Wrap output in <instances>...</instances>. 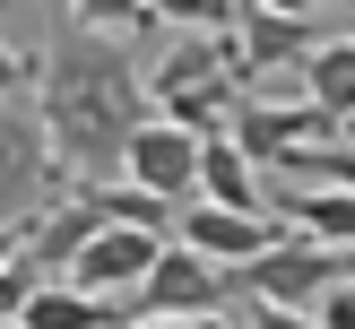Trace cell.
Listing matches in <instances>:
<instances>
[{
  "label": "cell",
  "mask_w": 355,
  "mask_h": 329,
  "mask_svg": "<svg viewBox=\"0 0 355 329\" xmlns=\"http://www.w3.org/2000/svg\"><path fill=\"white\" fill-rule=\"evenodd\" d=\"M156 251H165V234H139V225H96L61 277H69V286H87V294H113V303H130L139 277L156 269Z\"/></svg>",
  "instance_id": "ba28073f"
},
{
  "label": "cell",
  "mask_w": 355,
  "mask_h": 329,
  "mask_svg": "<svg viewBox=\"0 0 355 329\" xmlns=\"http://www.w3.org/2000/svg\"><path fill=\"white\" fill-rule=\"evenodd\" d=\"M338 277H355V251H329V242H304V234H277L260 260L225 269V286L243 303H277V312H312Z\"/></svg>",
  "instance_id": "3957f363"
},
{
  "label": "cell",
  "mask_w": 355,
  "mask_h": 329,
  "mask_svg": "<svg viewBox=\"0 0 355 329\" xmlns=\"http://www.w3.org/2000/svg\"><path fill=\"white\" fill-rule=\"evenodd\" d=\"M173 242L200 251V260H217V269H243V260H260L277 242V217H243V208L182 199V208H173Z\"/></svg>",
  "instance_id": "30bf717a"
},
{
  "label": "cell",
  "mask_w": 355,
  "mask_h": 329,
  "mask_svg": "<svg viewBox=\"0 0 355 329\" xmlns=\"http://www.w3.org/2000/svg\"><path fill=\"white\" fill-rule=\"evenodd\" d=\"M78 190L96 199L104 225H139V234H165V225H173V208L148 199V190H130V182H78Z\"/></svg>",
  "instance_id": "9a60e30c"
},
{
  "label": "cell",
  "mask_w": 355,
  "mask_h": 329,
  "mask_svg": "<svg viewBox=\"0 0 355 329\" xmlns=\"http://www.w3.org/2000/svg\"><path fill=\"white\" fill-rule=\"evenodd\" d=\"M234 9H243V0H234Z\"/></svg>",
  "instance_id": "484cf974"
},
{
  "label": "cell",
  "mask_w": 355,
  "mask_h": 329,
  "mask_svg": "<svg viewBox=\"0 0 355 329\" xmlns=\"http://www.w3.org/2000/svg\"><path fill=\"white\" fill-rule=\"evenodd\" d=\"M200 329H225V321H200Z\"/></svg>",
  "instance_id": "cb8c5ba5"
},
{
  "label": "cell",
  "mask_w": 355,
  "mask_h": 329,
  "mask_svg": "<svg viewBox=\"0 0 355 329\" xmlns=\"http://www.w3.org/2000/svg\"><path fill=\"white\" fill-rule=\"evenodd\" d=\"M277 208L295 217V234H304V242L355 251V190H277Z\"/></svg>",
  "instance_id": "5bb4252c"
},
{
  "label": "cell",
  "mask_w": 355,
  "mask_h": 329,
  "mask_svg": "<svg viewBox=\"0 0 355 329\" xmlns=\"http://www.w3.org/2000/svg\"><path fill=\"white\" fill-rule=\"evenodd\" d=\"M35 121L52 139V165L69 182H113L130 130L148 121V69L121 35L61 26L52 52L35 61Z\"/></svg>",
  "instance_id": "6da1fadb"
},
{
  "label": "cell",
  "mask_w": 355,
  "mask_h": 329,
  "mask_svg": "<svg viewBox=\"0 0 355 329\" xmlns=\"http://www.w3.org/2000/svg\"><path fill=\"white\" fill-rule=\"evenodd\" d=\"M139 9H148L156 26H182V35H225L243 17L234 0H139Z\"/></svg>",
  "instance_id": "2e32d148"
},
{
  "label": "cell",
  "mask_w": 355,
  "mask_h": 329,
  "mask_svg": "<svg viewBox=\"0 0 355 329\" xmlns=\"http://www.w3.org/2000/svg\"><path fill=\"white\" fill-rule=\"evenodd\" d=\"M312 321H321V329H355V277H338V286L312 303Z\"/></svg>",
  "instance_id": "ffe728a7"
},
{
  "label": "cell",
  "mask_w": 355,
  "mask_h": 329,
  "mask_svg": "<svg viewBox=\"0 0 355 329\" xmlns=\"http://www.w3.org/2000/svg\"><path fill=\"white\" fill-rule=\"evenodd\" d=\"M304 104H321L338 130H355V35H329L304 61Z\"/></svg>",
  "instance_id": "4fadbf2b"
},
{
  "label": "cell",
  "mask_w": 355,
  "mask_h": 329,
  "mask_svg": "<svg viewBox=\"0 0 355 329\" xmlns=\"http://www.w3.org/2000/svg\"><path fill=\"white\" fill-rule=\"evenodd\" d=\"M35 87V52H17V44H0V104H17Z\"/></svg>",
  "instance_id": "d6986e66"
},
{
  "label": "cell",
  "mask_w": 355,
  "mask_h": 329,
  "mask_svg": "<svg viewBox=\"0 0 355 329\" xmlns=\"http://www.w3.org/2000/svg\"><path fill=\"white\" fill-rule=\"evenodd\" d=\"M121 321H130V303L87 294V286H69V277H44V286L26 294V312H17V329H121Z\"/></svg>",
  "instance_id": "7c38bea8"
},
{
  "label": "cell",
  "mask_w": 355,
  "mask_h": 329,
  "mask_svg": "<svg viewBox=\"0 0 355 329\" xmlns=\"http://www.w3.org/2000/svg\"><path fill=\"white\" fill-rule=\"evenodd\" d=\"M225 303H234V286H225L217 260L165 242L156 269L139 277V294H130V321H225Z\"/></svg>",
  "instance_id": "8992f818"
},
{
  "label": "cell",
  "mask_w": 355,
  "mask_h": 329,
  "mask_svg": "<svg viewBox=\"0 0 355 329\" xmlns=\"http://www.w3.org/2000/svg\"><path fill=\"white\" fill-rule=\"evenodd\" d=\"M0 329H17V321H0Z\"/></svg>",
  "instance_id": "d4e9b609"
},
{
  "label": "cell",
  "mask_w": 355,
  "mask_h": 329,
  "mask_svg": "<svg viewBox=\"0 0 355 329\" xmlns=\"http://www.w3.org/2000/svg\"><path fill=\"white\" fill-rule=\"evenodd\" d=\"M243 9H277V17H321V0H243Z\"/></svg>",
  "instance_id": "7402d4cb"
},
{
  "label": "cell",
  "mask_w": 355,
  "mask_h": 329,
  "mask_svg": "<svg viewBox=\"0 0 355 329\" xmlns=\"http://www.w3.org/2000/svg\"><path fill=\"white\" fill-rule=\"evenodd\" d=\"M69 26H87V35H121V44H130V35L156 26V17L139 9V0H69Z\"/></svg>",
  "instance_id": "e0dca14e"
},
{
  "label": "cell",
  "mask_w": 355,
  "mask_h": 329,
  "mask_svg": "<svg viewBox=\"0 0 355 329\" xmlns=\"http://www.w3.org/2000/svg\"><path fill=\"white\" fill-rule=\"evenodd\" d=\"M44 286V277L26 269V260H9V269H0V321H17V312H26V294Z\"/></svg>",
  "instance_id": "ac0fdd59"
},
{
  "label": "cell",
  "mask_w": 355,
  "mask_h": 329,
  "mask_svg": "<svg viewBox=\"0 0 355 329\" xmlns=\"http://www.w3.org/2000/svg\"><path fill=\"white\" fill-rule=\"evenodd\" d=\"M17 251H26V234H17V225H0V269H9Z\"/></svg>",
  "instance_id": "603a6c76"
},
{
  "label": "cell",
  "mask_w": 355,
  "mask_h": 329,
  "mask_svg": "<svg viewBox=\"0 0 355 329\" xmlns=\"http://www.w3.org/2000/svg\"><path fill=\"white\" fill-rule=\"evenodd\" d=\"M225 139H234L260 173H277L295 148H321V139H347V130L321 113V104H304V96H269V87H252V96L234 104V121H225Z\"/></svg>",
  "instance_id": "5b68a950"
},
{
  "label": "cell",
  "mask_w": 355,
  "mask_h": 329,
  "mask_svg": "<svg viewBox=\"0 0 355 329\" xmlns=\"http://www.w3.org/2000/svg\"><path fill=\"white\" fill-rule=\"evenodd\" d=\"M61 199V165H52V139L26 104H0V225L26 234L44 208Z\"/></svg>",
  "instance_id": "277c9868"
},
{
  "label": "cell",
  "mask_w": 355,
  "mask_h": 329,
  "mask_svg": "<svg viewBox=\"0 0 355 329\" xmlns=\"http://www.w3.org/2000/svg\"><path fill=\"white\" fill-rule=\"evenodd\" d=\"M321 44H329V26H321V17H277V9H243V17H234V61H243V87H260L269 69H304Z\"/></svg>",
  "instance_id": "9c48e42d"
},
{
  "label": "cell",
  "mask_w": 355,
  "mask_h": 329,
  "mask_svg": "<svg viewBox=\"0 0 355 329\" xmlns=\"http://www.w3.org/2000/svg\"><path fill=\"white\" fill-rule=\"evenodd\" d=\"M243 96L252 87H243V61H234V26L225 35H173L165 61L148 69V113L191 130V139H217Z\"/></svg>",
  "instance_id": "7a4b0ae2"
},
{
  "label": "cell",
  "mask_w": 355,
  "mask_h": 329,
  "mask_svg": "<svg viewBox=\"0 0 355 329\" xmlns=\"http://www.w3.org/2000/svg\"><path fill=\"white\" fill-rule=\"evenodd\" d=\"M200 199L208 208H243V217H269V182H260V165L234 148V139H200Z\"/></svg>",
  "instance_id": "8fae6325"
},
{
  "label": "cell",
  "mask_w": 355,
  "mask_h": 329,
  "mask_svg": "<svg viewBox=\"0 0 355 329\" xmlns=\"http://www.w3.org/2000/svg\"><path fill=\"white\" fill-rule=\"evenodd\" d=\"M252 329H321L312 312H277V303H252Z\"/></svg>",
  "instance_id": "44dd1931"
},
{
  "label": "cell",
  "mask_w": 355,
  "mask_h": 329,
  "mask_svg": "<svg viewBox=\"0 0 355 329\" xmlns=\"http://www.w3.org/2000/svg\"><path fill=\"white\" fill-rule=\"evenodd\" d=\"M113 182H130V190H148V199H165V208H182V199H200V139L191 130H173V121H139L130 130V148H121V173Z\"/></svg>",
  "instance_id": "52a82bcc"
}]
</instances>
